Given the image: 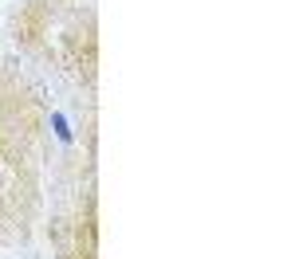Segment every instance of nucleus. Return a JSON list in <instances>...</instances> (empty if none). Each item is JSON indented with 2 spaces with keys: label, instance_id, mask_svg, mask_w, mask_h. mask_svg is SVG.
Masks as SVG:
<instances>
[{
  "label": "nucleus",
  "instance_id": "1",
  "mask_svg": "<svg viewBox=\"0 0 295 259\" xmlns=\"http://www.w3.org/2000/svg\"><path fill=\"white\" fill-rule=\"evenodd\" d=\"M51 122H55V134H59V141H71V130H67V122H63V114H55Z\"/></svg>",
  "mask_w": 295,
  "mask_h": 259
}]
</instances>
